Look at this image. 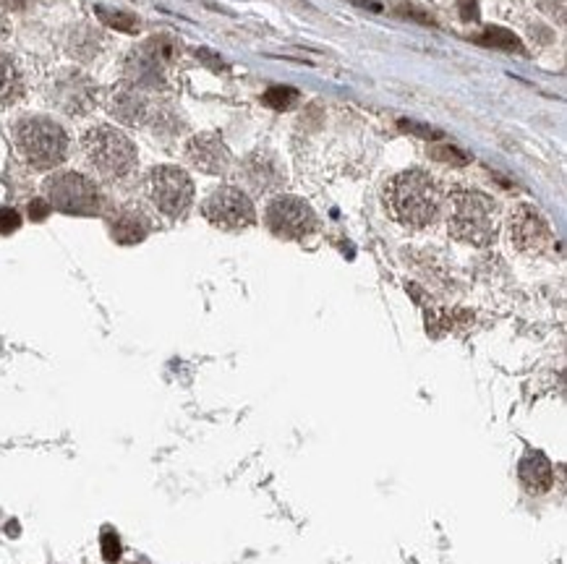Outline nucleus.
<instances>
[{
    "mask_svg": "<svg viewBox=\"0 0 567 564\" xmlns=\"http://www.w3.org/2000/svg\"><path fill=\"white\" fill-rule=\"evenodd\" d=\"M387 206L405 228H426L442 212V188L429 172L405 170L387 183Z\"/></svg>",
    "mask_w": 567,
    "mask_h": 564,
    "instance_id": "obj_1",
    "label": "nucleus"
},
{
    "mask_svg": "<svg viewBox=\"0 0 567 564\" xmlns=\"http://www.w3.org/2000/svg\"><path fill=\"white\" fill-rule=\"evenodd\" d=\"M447 228L452 238L471 246H489L497 238V204L481 191L460 188L450 196Z\"/></svg>",
    "mask_w": 567,
    "mask_h": 564,
    "instance_id": "obj_2",
    "label": "nucleus"
},
{
    "mask_svg": "<svg viewBox=\"0 0 567 564\" xmlns=\"http://www.w3.org/2000/svg\"><path fill=\"white\" fill-rule=\"evenodd\" d=\"M16 149L26 163L37 170H52L69 154V136L66 131L47 118H24L13 129Z\"/></svg>",
    "mask_w": 567,
    "mask_h": 564,
    "instance_id": "obj_3",
    "label": "nucleus"
},
{
    "mask_svg": "<svg viewBox=\"0 0 567 564\" xmlns=\"http://www.w3.org/2000/svg\"><path fill=\"white\" fill-rule=\"evenodd\" d=\"M81 149L100 175L110 180L126 178L136 168V146L123 131L112 126H95L81 136Z\"/></svg>",
    "mask_w": 567,
    "mask_h": 564,
    "instance_id": "obj_4",
    "label": "nucleus"
},
{
    "mask_svg": "<svg viewBox=\"0 0 567 564\" xmlns=\"http://www.w3.org/2000/svg\"><path fill=\"white\" fill-rule=\"evenodd\" d=\"M146 196L163 214L181 217L194 201V183L181 168L160 165L146 175Z\"/></svg>",
    "mask_w": 567,
    "mask_h": 564,
    "instance_id": "obj_5",
    "label": "nucleus"
},
{
    "mask_svg": "<svg viewBox=\"0 0 567 564\" xmlns=\"http://www.w3.org/2000/svg\"><path fill=\"white\" fill-rule=\"evenodd\" d=\"M47 204L66 214H97L100 191L89 178L78 172H58L47 180Z\"/></svg>",
    "mask_w": 567,
    "mask_h": 564,
    "instance_id": "obj_6",
    "label": "nucleus"
},
{
    "mask_svg": "<svg viewBox=\"0 0 567 564\" xmlns=\"http://www.w3.org/2000/svg\"><path fill=\"white\" fill-rule=\"evenodd\" d=\"M201 212L215 228H223V230H243V228L254 225V220H257L251 199L246 196V191L235 186L215 188L204 199Z\"/></svg>",
    "mask_w": 567,
    "mask_h": 564,
    "instance_id": "obj_7",
    "label": "nucleus"
},
{
    "mask_svg": "<svg viewBox=\"0 0 567 564\" xmlns=\"http://www.w3.org/2000/svg\"><path fill=\"white\" fill-rule=\"evenodd\" d=\"M267 225L269 230L288 240H301L317 228V214L303 199L277 196L267 206Z\"/></svg>",
    "mask_w": 567,
    "mask_h": 564,
    "instance_id": "obj_8",
    "label": "nucleus"
},
{
    "mask_svg": "<svg viewBox=\"0 0 567 564\" xmlns=\"http://www.w3.org/2000/svg\"><path fill=\"white\" fill-rule=\"evenodd\" d=\"M507 233H510V243L520 254H544L551 246L549 223L531 204H520L515 212L510 214Z\"/></svg>",
    "mask_w": 567,
    "mask_h": 564,
    "instance_id": "obj_9",
    "label": "nucleus"
},
{
    "mask_svg": "<svg viewBox=\"0 0 567 564\" xmlns=\"http://www.w3.org/2000/svg\"><path fill=\"white\" fill-rule=\"evenodd\" d=\"M178 55V47L168 35H160L155 40L144 42L141 47L131 52L129 60H126V69H129V78L136 81V84H149L152 78L163 76L165 66L170 63L173 58Z\"/></svg>",
    "mask_w": 567,
    "mask_h": 564,
    "instance_id": "obj_10",
    "label": "nucleus"
},
{
    "mask_svg": "<svg viewBox=\"0 0 567 564\" xmlns=\"http://www.w3.org/2000/svg\"><path fill=\"white\" fill-rule=\"evenodd\" d=\"M186 160H189L197 170L209 172V175H223L230 168L233 157L230 149L223 144V139L215 134H199L186 144Z\"/></svg>",
    "mask_w": 567,
    "mask_h": 564,
    "instance_id": "obj_11",
    "label": "nucleus"
},
{
    "mask_svg": "<svg viewBox=\"0 0 567 564\" xmlns=\"http://www.w3.org/2000/svg\"><path fill=\"white\" fill-rule=\"evenodd\" d=\"M243 178L254 191L259 194H267V191H275V188L283 186V168L277 165V160L272 154L257 152L251 154L249 160L243 163Z\"/></svg>",
    "mask_w": 567,
    "mask_h": 564,
    "instance_id": "obj_12",
    "label": "nucleus"
},
{
    "mask_svg": "<svg viewBox=\"0 0 567 564\" xmlns=\"http://www.w3.org/2000/svg\"><path fill=\"white\" fill-rule=\"evenodd\" d=\"M92 86L86 81V76L81 74H63V78H58V86H55V102L61 105L66 112H84L92 107Z\"/></svg>",
    "mask_w": 567,
    "mask_h": 564,
    "instance_id": "obj_13",
    "label": "nucleus"
},
{
    "mask_svg": "<svg viewBox=\"0 0 567 564\" xmlns=\"http://www.w3.org/2000/svg\"><path fill=\"white\" fill-rule=\"evenodd\" d=\"M520 481H523V486L531 491V494H544V491H549L551 483H554V470H551V462L549 457L539 450H528L523 454V460H520Z\"/></svg>",
    "mask_w": 567,
    "mask_h": 564,
    "instance_id": "obj_14",
    "label": "nucleus"
},
{
    "mask_svg": "<svg viewBox=\"0 0 567 564\" xmlns=\"http://www.w3.org/2000/svg\"><path fill=\"white\" fill-rule=\"evenodd\" d=\"M107 110H110V115H115V118L129 123V126H141L146 120V115H149V105H146V100L139 92L121 86V89H115L110 94Z\"/></svg>",
    "mask_w": 567,
    "mask_h": 564,
    "instance_id": "obj_15",
    "label": "nucleus"
},
{
    "mask_svg": "<svg viewBox=\"0 0 567 564\" xmlns=\"http://www.w3.org/2000/svg\"><path fill=\"white\" fill-rule=\"evenodd\" d=\"M146 230H149L146 220L139 212H134V209H121L110 223L112 238L118 240V243H123V246H134L139 240H144Z\"/></svg>",
    "mask_w": 567,
    "mask_h": 564,
    "instance_id": "obj_16",
    "label": "nucleus"
},
{
    "mask_svg": "<svg viewBox=\"0 0 567 564\" xmlns=\"http://www.w3.org/2000/svg\"><path fill=\"white\" fill-rule=\"evenodd\" d=\"M24 94V78L18 74L16 63L0 52V105H13Z\"/></svg>",
    "mask_w": 567,
    "mask_h": 564,
    "instance_id": "obj_17",
    "label": "nucleus"
},
{
    "mask_svg": "<svg viewBox=\"0 0 567 564\" xmlns=\"http://www.w3.org/2000/svg\"><path fill=\"white\" fill-rule=\"evenodd\" d=\"M262 100H264V105L275 107V110H291L293 105L298 102V92L291 89V86H269Z\"/></svg>",
    "mask_w": 567,
    "mask_h": 564,
    "instance_id": "obj_18",
    "label": "nucleus"
},
{
    "mask_svg": "<svg viewBox=\"0 0 567 564\" xmlns=\"http://www.w3.org/2000/svg\"><path fill=\"white\" fill-rule=\"evenodd\" d=\"M479 42L491 45V47H502V50H518V52H520V40H518L513 32L499 29V26H489V29H486V32L479 37Z\"/></svg>",
    "mask_w": 567,
    "mask_h": 564,
    "instance_id": "obj_19",
    "label": "nucleus"
},
{
    "mask_svg": "<svg viewBox=\"0 0 567 564\" xmlns=\"http://www.w3.org/2000/svg\"><path fill=\"white\" fill-rule=\"evenodd\" d=\"M97 16L103 18L105 24L112 26V29H118V32H129L134 35L139 29V21L131 13H123V11H110V8H97Z\"/></svg>",
    "mask_w": 567,
    "mask_h": 564,
    "instance_id": "obj_20",
    "label": "nucleus"
},
{
    "mask_svg": "<svg viewBox=\"0 0 567 564\" xmlns=\"http://www.w3.org/2000/svg\"><path fill=\"white\" fill-rule=\"evenodd\" d=\"M431 157H434V160H439V163H445V165H465V163H468V157H465L460 149H455L452 144L434 146V149H431Z\"/></svg>",
    "mask_w": 567,
    "mask_h": 564,
    "instance_id": "obj_21",
    "label": "nucleus"
},
{
    "mask_svg": "<svg viewBox=\"0 0 567 564\" xmlns=\"http://www.w3.org/2000/svg\"><path fill=\"white\" fill-rule=\"evenodd\" d=\"M103 556L105 562H118L121 559V541L112 530H105L103 533Z\"/></svg>",
    "mask_w": 567,
    "mask_h": 564,
    "instance_id": "obj_22",
    "label": "nucleus"
},
{
    "mask_svg": "<svg viewBox=\"0 0 567 564\" xmlns=\"http://www.w3.org/2000/svg\"><path fill=\"white\" fill-rule=\"evenodd\" d=\"M21 225V217H18V212L16 209H8V206H3L0 209V233H13Z\"/></svg>",
    "mask_w": 567,
    "mask_h": 564,
    "instance_id": "obj_23",
    "label": "nucleus"
},
{
    "mask_svg": "<svg viewBox=\"0 0 567 564\" xmlns=\"http://www.w3.org/2000/svg\"><path fill=\"white\" fill-rule=\"evenodd\" d=\"M47 212H50V204H47L45 199H35V201L29 204V217H32L35 223L45 220V217H47Z\"/></svg>",
    "mask_w": 567,
    "mask_h": 564,
    "instance_id": "obj_24",
    "label": "nucleus"
},
{
    "mask_svg": "<svg viewBox=\"0 0 567 564\" xmlns=\"http://www.w3.org/2000/svg\"><path fill=\"white\" fill-rule=\"evenodd\" d=\"M400 129L403 131H411V134H419V136H442V134H439V131H434V129H426V126H416V123H411V120H403V123H400Z\"/></svg>",
    "mask_w": 567,
    "mask_h": 564,
    "instance_id": "obj_25",
    "label": "nucleus"
},
{
    "mask_svg": "<svg viewBox=\"0 0 567 564\" xmlns=\"http://www.w3.org/2000/svg\"><path fill=\"white\" fill-rule=\"evenodd\" d=\"M460 16L465 21H476L479 18V3L476 0H460Z\"/></svg>",
    "mask_w": 567,
    "mask_h": 564,
    "instance_id": "obj_26",
    "label": "nucleus"
},
{
    "mask_svg": "<svg viewBox=\"0 0 567 564\" xmlns=\"http://www.w3.org/2000/svg\"><path fill=\"white\" fill-rule=\"evenodd\" d=\"M400 13H405V16H411V18H419V21H431L429 18V13H421L419 8H413V6H400Z\"/></svg>",
    "mask_w": 567,
    "mask_h": 564,
    "instance_id": "obj_27",
    "label": "nucleus"
},
{
    "mask_svg": "<svg viewBox=\"0 0 567 564\" xmlns=\"http://www.w3.org/2000/svg\"><path fill=\"white\" fill-rule=\"evenodd\" d=\"M8 32H11L8 21H6V16L0 13V40H3V37H8Z\"/></svg>",
    "mask_w": 567,
    "mask_h": 564,
    "instance_id": "obj_28",
    "label": "nucleus"
},
{
    "mask_svg": "<svg viewBox=\"0 0 567 564\" xmlns=\"http://www.w3.org/2000/svg\"><path fill=\"white\" fill-rule=\"evenodd\" d=\"M353 3H358V6H369V8H374V11L382 8V6H379L377 0H353Z\"/></svg>",
    "mask_w": 567,
    "mask_h": 564,
    "instance_id": "obj_29",
    "label": "nucleus"
}]
</instances>
